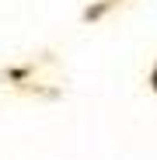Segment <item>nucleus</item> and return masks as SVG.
Masks as SVG:
<instances>
[{
	"label": "nucleus",
	"mask_w": 157,
	"mask_h": 160,
	"mask_svg": "<svg viewBox=\"0 0 157 160\" xmlns=\"http://www.w3.org/2000/svg\"><path fill=\"white\" fill-rule=\"evenodd\" d=\"M154 87H157V73H154Z\"/></svg>",
	"instance_id": "f257e3e1"
}]
</instances>
